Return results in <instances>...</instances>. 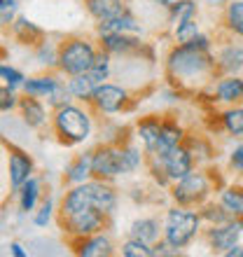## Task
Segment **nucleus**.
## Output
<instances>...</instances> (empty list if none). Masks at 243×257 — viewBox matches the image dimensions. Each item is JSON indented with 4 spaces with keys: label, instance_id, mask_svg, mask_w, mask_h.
I'll return each mask as SVG.
<instances>
[{
    "label": "nucleus",
    "instance_id": "obj_1",
    "mask_svg": "<svg viewBox=\"0 0 243 257\" xmlns=\"http://www.w3.org/2000/svg\"><path fill=\"white\" fill-rule=\"evenodd\" d=\"M166 70L178 84H199L215 75V56L189 45H178L166 56Z\"/></svg>",
    "mask_w": 243,
    "mask_h": 257
},
{
    "label": "nucleus",
    "instance_id": "obj_2",
    "mask_svg": "<svg viewBox=\"0 0 243 257\" xmlns=\"http://www.w3.org/2000/svg\"><path fill=\"white\" fill-rule=\"evenodd\" d=\"M164 241L173 248L176 252H180L182 248L194 243V238L199 236L203 224L201 213L192 210L189 206H171L164 215Z\"/></svg>",
    "mask_w": 243,
    "mask_h": 257
},
{
    "label": "nucleus",
    "instance_id": "obj_3",
    "mask_svg": "<svg viewBox=\"0 0 243 257\" xmlns=\"http://www.w3.org/2000/svg\"><path fill=\"white\" fill-rule=\"evenodd\" d=\"M52 126H54V134L59 136L61 143H66V145H80V143H87L91 138L94 119H91V115L82 105L68 103V105H61V108L54 110Z\"/></svg>",
    "mask_w": 243,
    "mask_h": 257
},
{
    "label": "nucleus",
    "instance_id": "obj_4",
    "mask_svg": "<svg viewBox=\"0 0 243 257\" xmlns=\"http://www.w3.org/2000/svg\"><path fill=\"white\" fill-rule=\"evenodd\" d=\"M98 47L87 38H68L59 47V70L68 77L87 73L94 66Z\"/></svg>",
    "mask_w": 243,
    "mask_h": 257
},
{
    "label": "nucleus",
    "instance_id": "obj_5",
    "mask_svg": "<svg viewBox=\"0 0 243 257\" xmlns=\"http://www.w3.org/2000/svg\"><path fill=\"white\" fill-rule=\"evenodd\" d=\"M210 192H213V180H210V176L203 169H194L192 173H187V176L182 178V180L173 183V187H171V199L176 203H180V206H189V208H192V206H203L206 199L210 196Z\"/></svg>",
    "mask_w": 243,
    "mask_h": 257
},
{
    "label": "nucleus",
    "instance_id": "obj_6",
    "mask_svg": "<svg viewBox=\"0 0 243 257\" xmlns=\"http://www.w3.org/2000/svg\"><path fill=\"white\" fill-rule=\"evenodd\" d=\"M150 162L159 166L171 183H178L187 173L194 171V155L189 152L187 145H176V148H171L169 152H164L159 157H150Z\"/></svg>",
    "mask_w": 243,
    "mask_h": 257
},
{
    "label": "nucleus",
    "instance_id": "obj_7",
    "mask_svg": "<svg viewBox=\"0 0 243 257\" xmlns=\"http://www.w3.org/2000/svg\"><path fill=\"white\" fill-rule=\"evenodd\" d=\"M105 222H108V215H103L101 210H96V208H84V210L73 213V215H63L66 234L77 238V241L103 231L105 229Z\"/></svg>",
    "mask_w": 243,
    "mask_h": 257
},
{
    "label": "nucleus",
    "instance_id": "obj_8",
    "mask_svg": "<svg viewBox=\"0 0 243 257\" xmlns=\"http://www.w3.org/2000/svg\"><path fill=\"white\" fill-rule=\"evenodd\" d=\"M91 171H94V178L98 180H115V178L124 176L122 171V148L115 143H105V145H98L94 150V157H91Z\"/></svg>",
    "mask_w": 243,
    "mask_h": 257
},
{
    "label": "nucleus",
    "instance_id": "obj_9",
    "mask_svg": "<svg viewBox=\"0 0 243 257\" xmlns=\"http://www.w3.org/2000/svg\"><path fill=\"white\" fill-rule=\"evenodd\" d=\"M129 103V91L119 84H112V82H103L101 87L96 89L94 98H91V105H94L96 112L101 115H117L127 108Z\"/></svg>",
    "mask_w": 243,
    "mask_h": 257
},
{
    "label": "nucleus",
    "instance_id": "obj_10",
    "mask_svg": "<svg viewBox=\"0 0 243 257\" xmlns=\"http://www.w3.org/2000/svg\"><path fill=\"white\" fill-rule=\"evenodd\" d=\"M241 236H243L241 217H231L229 222H224V224H213L206 231V238H208V245L213 248V252H222V255L229 248L241 243Z\"/></svg>",
    "mask_w": 243,
    "mask_h": 257
},
{
    "label": "nucleus",
    "instance_id": "obj_11",
    "mask_svg": "<svg viewBox=\"0 0 243 257\" xmlns=\"http://www.w3.org/2000/svg\"><path fill=\"white\" fill-rule=\"evenodd\" d=\"M33 159L26 155L24 150H10L7 157V180H10V190L17 192L28 178H33Z\"/></svg>",
    "mask_w": 243,
    "mask_h": 257
},
{
    "label": "nucleus",
    "instance_id": "obj_12",
    "mask_svg": "<svg viewBox=\"0 0 243 257\" xmlns=\"http://www.w3.org/2000/svg\"><path fill=\"white\" fill-rule=\"evenodd\" d=\"M136 136H138L143 150L148 152V157H157L162 148V119H157V117L141 119L136 124Z\"/></svg>",
    "mask_w": 243,
    "mask_h": 257
},
{
    "label": "nucleus",
    "instance_id": "obj_13",
    "mask_svg": "<svg viewBox=\"0 0 243 257\" xmlns=\"http://www.w3.org/2000/svg\"><path fill=\"white\" fill-rule=\"evenodd\" d=\"M98 45L112 56H127L131 52H136L143 42L134 33H98Z\"/></svg>",
    "mask_w": 243,
    "mask_h": 257
},
{
    "label": "nucleus",
    "instance_id": "obj_14",
    "mask_svg": "<svg viewBox=\"0 0 243 257\" xmlns=\"http://www.w3.org/2000/svg\"><path fill=\"white\" fill-rule=\"evenodd\" d=\"M213 96L224 105H236L243 101V77L238 75H222L213 82Z\"/></svg>",
    "mask_w": 243,
    "mask_h": 257
},
{
    "label": "nucleus",
    "instance_id": "obj_15",
    "mask_svg": "<svg viewBox=\"0 0 243 257\" xmlns=\"http://www.w3.org/2000/svg\"><path fill=\"white\" fill-rule=\"evenodd\" d=\"M215 66L224 75H238L243 73V45L238 42H227L217 49Z\"/></svg>",
    "mask_w": 243,
    "mask_h": 257
},
{
    "label": "nucleus",
    "instance_id": "obj_16",
    "mask_svg": "<svg viewBox=\"0 0 243 257\" xmlns=\"http://www.w3.org/2000/svg\"><path fill=\"white\" fill-rule=\"evenodd\" d=\"M49 105H45L42 98H33V96H24L19 103V115L28 128H42L49 119L47 112Z\"/></svg>",
    "mask_w": 243,
    "mask_h": 257
},
{
    "label": "nucleus",
    "instance_id": "obj_17",
    "mask_svg": "<svg viewBox=\"0 0 243 257\" xmlns=\"http://www.w3.org/2000/svg\"><path fill=\"white\" fill-rule=\"evenodd\" d=\"M127 231L131 238L155 245L159 243V238H164V222H159L157 217H136L134 222L129 224Z\"/></svg>",
    "mask_w": 243,
    "mask_h": 257
},
{
    "label": "nucleus",
    "instance_id": "obj_18",
    "mask_svg": "<svg viewBox=\"0 0 243 257\" xmlns=\"http://www.w3.org/2000/svg\"><path fill=\"white\" fill-rule=\"evenodd\" d=\"M75 252L80 257H110L115 252V245H112L108 234L98 231V234H91L87 238H80L75 245Z\"/></svg>",
    "mask_w": 243,
    "mask_h": 257
},
{
    "label": "nucleus",
    "instance_id": "obj_19",
    "mask_svg": "<svg viewBox=\"0 0 243 257\" xmlns=\"http://www.w3.org/2000/svg\"><path fill=\"white\" fill-rule=\"evenodd\" d=\"M63 80H59L56 75H35V77H26V82H24V87H21V91H24V96H33V98H42V101L47 103L49 98H52V94H54L56 89H59V84Z\"/></svg>",
    "mask_w": 243,
    "mask_h": 257
},
{
    "label": "nucleus",
    "instance_id": "obj_20",
    "mask_svg": "<svg viewBox=\"0 0 243 257\" xmlns=\"http://www.w3.org/2000/svg\"><path fill=\"white\" fill-rule=\"evenodd\" d=\"M87 12L94 21L105 24L119 17L122 12H127V3L124 0H87Z\"/></svg>",
    "mask_w": 243,
    "mask_h": 257
},
{
    "label": "nucleus",
    "instance_id": "obj_21",
    "mask_svg": "<svg viewBox=\"0 0 243 257\" xmlns=\"http://www.w3.org/2000/svg\"><path fill=\"white\" fill-rule=\"evenodd\" d=\"M91 157L94 152H84V155H77L73 162L66 166V178L68 185H82V183H89L94 178V171H91Z\"/></svg>",
    "mask_w": 243,
    "mask_h": 257
},
{
    "label": "nucleus",
    "instance_id": "obj_22",
    "mask_svg": "<svg viewBox=\"0 0 243 257\" xmlns=\"http://www.w3.org/2000/svg\"><path fill=\"white\" fill-rule=\"evenodd\" d=\"M40 196H42V183L38 178H28L26 183L21 185L17 190V201H19V210L21 213H35L38 210V203H40Z\"/></svg>",
    "mask_w": 243,
    "mask_h": 257
},
{
    "label": "nucleus",
    "instance_id": "obj_23",
    "mask_svg": "<svg viewBox=\"0 0 243 257\" xmlns=\"http://www.w3.org/2000/svg\"><path fill=\"white\" fill-rule=\"evenodd\" d=\"M98 33H134V35H143V26L141 21L136 19L134 14L122 12L119 17L105 21V24H98Z\"/></svg>",
    "mask_w": 243,
    "mask_h": 257
},
{
    "label": "nucleus",
    "instance_id": "obj_24",
    "mask_svg": "<svg viewBox=\"0 0 243 257\" xmlns=\"http://www.w3.org/2000/svg\"><path fill=\"white\" fill-rule=\"evenodd\" d=\"M98 87H101V84H98L89 73L73 75V77L68 80V89H70L73 98L75 101H82V103H91V98H94Z\"/></svg>",
    "mask_w": 243,
    "mask_h": 257
},
{
    "label": "nucleus",
    "instance_id": "obj_25",
    "mask_svg": "<svg viewBox=\"0 0 243 257\" xmlns=\"http://www.w3.org/2000/svg\"><path fill=\"white\" fill-rule=\"evenodd\" d=\"M119 148H122V171H124V176H131L136 171H141L148 152L141 150L138 145H134V143H124Z\"/></svg>",
    "mask_w": 243,
    "mask_h": 257
},
{
    "label": "nucleus",
    "instance_id": "obj_26",
    "mask_svg": "<svg viewBox=\"0 0 243 257\" xmlns=\"http://www.w3.org/2000/svg\"><path fill=\"white\" fill-rule=\"evenodd\" d=\"M182 143H185V128L176 119H162V148H159V155L169 152L176 145H182Z\"/></svg>",
    "mask_w": 243,
    "mask_h": 257
},
{
    "label": "nucleus",
    "instance_id": "obj_27",
    "mask_svg": "<svg viewBox=\"0 0 243 257\" xmlns=\"http://www.w3.org/2000/svg\"><path fill=\"white\" fill-rule=\"evenodd\" d=\"M10 28H12L14 38H17V40H21V42H26V45L42 40V35H45V33H42V28L35 26L28 17H17V21H14Z\"/></svg>",
    "mask_w": 243,
    "mask_h": 257
},
{
    "label": "nucleus",
    "instance_id": "obj_28",
    "mask_svg": "<svg viewBox=\"0 0 243 257\" xmlns=\"http://www.w3.org/2000/svg\"><path fill=\"white\" fill-rule=\"evenodd\" d=\"M224 26L231 35L243 38V0H229L224 7Z\"/></svg>",
    "mask_w": 243,
    "mask_h": 257
},
{
    "label": "nucleus",
    "instance_id": "obj_29",
    "mask_svg": "<svg viewBox=\"0 0 243 257\" xmlns=\"http://www.w3.org/2000/svg\"><path fill=\"white\" fill-rule=\"evenodd\" d=\"M217 201L229 210L231 217H241L243 220V187H224L217 196Z\"/></svg>",
    "mask_w": 243,
    "mask_h": 257
},
{
    "label": "nucleus",
    "instance_id": "obj_30",
    "mask_svg": "<svg viewBox=\"0 0 243 257\" xmlns=\"http://www.w3.org/2000/svg\"><path fill=\"white\" fill-rule=\"evenodd\" d=\"M220 122H222V128L229 136L241 138L243 136V105H231V108H227L222 112V117H220Z\"/></svg>",
    "mask_w": 243,
    "mask_h": 257
},
{
    "label": "nucleus",
    "instance_id": "obj_31",
    "mask_svg": "<svg viewBox=\"0 0 243 257\" xmlns=\"http://www.w3.org/2000/svg\"><path fill=\"white\" fill-rule=\"evenodd\" d=\"M196 12H199L196 0H178L176 5L169 7V21H171V26H178V24H182V21L194 19Z\"/></svg>",
    "mask_w": 243,
    "mask_h": 257
},
{
    "label": "nucleus",
    "instance_id": "obj_32",
    "mask_svg": "<svg viewBox=\"0 0 243 257\" xmlns=\"http://www.w3.org/2000/svg\"><path fill=\"white\" fill-rule=\"evenodd\" d=\"M110 70H112V54H110V52H105V49H98L94 66L89 68L87 73L91 75L98 84H103V82L110 77Z\"/></svg>",
    "mask_w": 243,
    "mask_h": 257
},
{
    "label": "nucleus",
    "instance_id": "obj_33",
    "mask_svg": "<svg viewBox=\"0 0 243 257\" xmlns=\"http://www.w3.org/2000/svg\"><path fill=\"white\" fill-rule=\"evenodd\" d=\"M199 213H201L203 222H208L210 227H213V224H224V222H229V220H231L229 210L224 208L220 201H217V203H203Z\"/></svg>",
    "mask_w": 243,
    "mask_h": 257
},
{
    "label": "nucleus",
    "instance_id": "obj_34",
    "mask_svg": "<svg viewBox=\"0 0 243 257\" xmlns=\"http://www.w3.org/2000/svg\"><path fill=\"white\" fill-rule=\"evenodd\" d=\"M119 252L124 257H155V245L145 243V241H138V238L129 236L124 243H122Z\"/></svg>",
    "mask_w": 243,
    "mask_h": 257
},
{
    "label": "nucleus",
    "instance_id": "obj_35",
    "mask_svg": "<svg viewBox=\"0 0 243 257\" xmlns=\"http://www.w3.org/2000/svg\"><path fill=\"white\" fill-rule=\"evenodd\" d=\"M199 33H201V28H199L196 17L194 19L182 21V24H178V26H173V40H176L178 45H187V42H192Z\"/></svg>",
    "mask_w": 243,
    "mask_h": 257
},
{
    "label": "nucleus",
    "instance_id": "obj_36",
    "mask_svg": "<svg viewBox=\"0 0 243 257\" xmlns=\"http://www.w3.org/2000/svg\"><path fill=\"white\" fill-rule=\"evenodd\" d=\"M35 59L42 68H59V47L52 42H40L35 49Z\"/></svg>",
    "mask_w": 243,
    "mask_h": 257
},
{
    "label": "nucleus",
    "instance_id": "obj_37",
    "mask_svg": "<svg viewBox=\"0 0 243 257\" xmlns=\"http://www.w3.org/2000/svg\"><path fill=\"white\" fill-rule=\"evenodd\" d=\"M0 80H3V87H10L17 91V89L24 87L26 75L21 73V70H17L14 66H10V63H3V66H0Z\"/></svg>",
    "mask_w": 243,
    "mask_h": 257
},
{
    "label": "nucleus",
    "instance_id": "obj_38",
    "mask_svg": "<svg viewBox=\"0 0 243 257\" xmlns=\"http://www.w3.org/2000/svg\"><path fill=\"white\" fill-rule=\"evenodd\" d=\"M52 220H54V196H47V199L38 206V210L33 213V224L40 227V229H45Z\"/></svg>",
    "mask_w": 243,
    "mask_h": 257
},
{
    "label": "nucleus",
    "instance_id": "obj_39",
    "mask_svg": "<svg viewBox=\"0 0 243 257\" xmlns=\"http://www.w3.org/2000/svg\"><path fill=\"white\" fill-rule=\"evenodd\" d=\"M19 12V0H0V21L3 26H12Z\"/></svg>",
    "mask_w": 243,
    "mask_h": 257
},
{
    "label": "nucleus",
    "instance_id": "obj_40",
    "mask_svg": "<svg viewBox=\"0 0 243 257\" xmlns=\"http://www.w3.org/2000/svg\"><path fill=\"white\" fill-rule=\"evenodd\" d=\"M0 108H3V112H12L14 108H19L21 98H17V91L10 87H3V91H0Z\"/></svg>",
    "mask_w": 243,
    "mask_h": 257
},
{
    "label": "nucleus",
    "instance_id": "obj_41",
    "mask_svg": "<svg viewBox=\"0 0 243 257\" xmlns=\"http://www.w3.org/2000/svg\"><path fill=\"white\" fill-rule=\"evenodd\" d=\"M229 166H231L234 173L243 176V143L241 145H236V148L229 152Z\"/></svg>",
    "mask_w": 243,
    "mask_h": 257
},
{
    "label": "nucleus",
    "instance_id": "obj_42",
    "mask_svg": "<svg viewBox=\"0 0 243 257\" xmlns=\"http://www.w3.org/2000/svg\"><path fill=\"white\" fill-rule=\"evenodd\" d=\"M189 47H194V49H201V52H210V47H213V40H210L206 33H199L192 42H187Z\"/></svg>",
    "mask_w": 243,
    "mask_h": 257
},
{
    "label": "nucleus",
    "instance_id": "obj_43",
    "mask_svg": "<svg viewBox=\"0 0 243 257\" xmlns=\"http://www.w3.org/2000/svg\"><path fill=\"white\" fill-rule=\"evenodd\" d=\"M10 255L12 257H28V250H24V245L21 243L12 241V243H10Z\"/></svg>",
    "mask_w": 243,
    "mask_h": 257
},
{
    "label": "nucleus",
    "instance_id": "obj_44",
    "mask_svg": "<svg viewBox=\"0 0 243 257\" xmlns=\"http://www.w3.org/2000/svg\"><path fill=\"white\" fill-rule=\"evenodd\" d=\"M224 257H243V245H234V248H229V250L224 252Z\"/></svg>",
    "mask_w": 243,
    "mask_h": 257
},
{
    "label": "nucleus",
    "instance_id": "obj_45",
    "mask_svg": "<svg viewBox=\"0 0 243 257\" xmlns=\"http://www.w3.org/2000/svg\"><path fill=\"white\" fill-rule=\"evenodd\" d=\"M157 3H159V5H164V7H166V10H169L171 5H176L178 0H157Z\"/></svg>",
    "mask_w": 243,
    "mask_h": 257
},
{
    "label": "nucleus",
    "instance_id": "obj_46",
    "mask_svg": "<svg viewBox=\"0 0 243 257\" xmlns=\"http://www.w3.org/2000/svg\"><path fill=\"white\" fill-rule=\"evenodd\" d=\"M210 5H220V3H224V0H208Z\"/></svg>",
    "mask_w": 243,
    "mask_h": 257
}]
</instances>
